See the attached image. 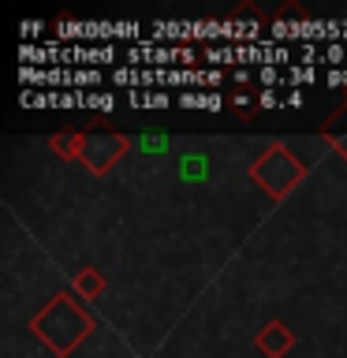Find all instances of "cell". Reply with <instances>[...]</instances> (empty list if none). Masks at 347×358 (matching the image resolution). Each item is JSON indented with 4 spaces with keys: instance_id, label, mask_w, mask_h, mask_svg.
<instances>
[{
    "instance_id": "8992f818",
    "label": "cell",
    "mask_w": 347,
    "mask_h": 358,
    "mask_svg": "<svg viewBox=\"0 0 347 358\" xmlns=\"http://www.w3.org/2000/svg\"><path fill=\"white\" fill-rule=\"evenodd\" d=\"M254 343H257V351L269 355V358H284L291 351V343H295V336H291V329L284 321H269V324L257 329Z\"/></svg>"
},
{
    "instance_id": "277c9868",
    "label": "cell",
    "mask_w": 347,
    "mask_h": 358,
    "mask_svg": "<svg viewBox=\"0 0 347 358\" xmlns=\"http://www.w3.org/2000/svg\"><path fill=\"white\" fill-rule=\"evenodd\" d=\"M60 38H139V22H60Z\"/></svg>"
},
{
    "instance_id": "ba28073f",
    "label": "cell",
    "mask_w": 347,
    "mask_h": 358,
    "mask_svg": "<svg viewBox=\"0 0 347 358\" xmlns=\"http://www.w3.org/2000/svg\"><path fill=\"white\" fill-rule=\"evenodd\" d=\"M179 105H183V108H209V112H217L224 105V97L220 94H198V90H187V94H179Z\"/></svg>"
},
{
    "instance_id": "3957f363",
    "label": "cell",
    "mask_w": 347,
    "mask_h": 358,
    "mask_svg": "<svg viewBox=\"0 0 347 358\" xmlns=\"http://www.w3.org/2000/svg\"><path fill=\"white\" fill-rule=\"evenodd\" d=\"M127 145H131V138H123V134H83V157L78 161L94 176H105L127 153Z\"/></svg>"
},
{
    "instance_id": "9a60e30c",
    "label": "cell",
    "mask_w": 347,
    "mask_h": 358,
    "mask_svg": "<svg viewBox=\"0 0 347 358\" xmlns=\"http://www.w3.org/2000/svg\"><path fill=\"white\" fill-rule=\"evenodd\" d=\"M139 145H142L146 153H164L168 138H161V134H153V138H150V134H146V138H139Z\"/></svg>"
},
{
    "instance_id": "ac0fdd59",
    "label": "cell",
    "mask_w": 347,
    "mask_h": 358,
    "mask_svg": "<svg viewBox=\"0 0 347 358\" xmlns=\"http://www.w3.org/2000/svg\"><path fill=\"white\" fill-rule=\"evenodd\" d=\"M257 105H262V108H276V105H280V97L273 94V90H262V97H257Z\"/></svg>"
},
{
    "instance_id": "2e32d148",
    "label": "cell",
    "mask_w": 347,
    "mask_h": 358,
    "mask_svg": "<svg viewBox=\"0 0 347 358\" xmlns=\"http://www.w3.org/2000/svg\"><path fill=\"white\" fill-rule=\"evenodd\" d=\"M257 78H262L265 86H273V83H280V78H284V71H280V67H262V71H257Z\"/></svg>"
},
{
    "instance_id": "8fae6325",
    "label": "cell",
    "mask_w": 347,
    "mask_h": 358,
    "mask_svg": "<svg viewBox=\"0 0 347 358\" xmlns=\"http://www.w3.org/2000/svg\"><path fill=\"white\" fill-rule=\"evenodd\" d=\"M209 64H239V45L235 49H206Z\"/></svg>"
},
{
    "instance_id": "30bf717a",
    "label": "cell",
    "mask_w": 347,
    "mask_h": 358,
    "mask_svg": "<svg viewBox=\"0 0 347 358\" xmlns=\"http://www.w3.org/2000/svg\"><path fill=\"white\" fill-rule=\"evenodd\" d=\"M52 150L60 157H83V134H56Z\"/></svg>"
},
{
    "instance_id": "5b68a950",
    "label": "cell",
    "mask_w": 347,
    "mask_h": 358,
    "mask_svg": "<svg viewBox=\"0 0 347 358\" xmlns=\"http://www.w3.org/2000/svg\"><path fill=\"white\" fill-rule=\"evenodd\" d=\"M127 60L131 64H194L198 52L190 49V45H183V49H157V45H134V49H127Z\"/></svg>"
},
{
    "instance_id": "7a4b0ae2",
    "label": "cell",
    "mask_w": 347,
    "mask_h": 358,
    "mask_svg": "<svg viewBox=\"0 0 347 358\" xmlns=\"http://www.w3.org/2000/svg\"><path fill=\"white\" fill-rule=\"evenodd\" d=\"M302 176H306V164H302L291 150H284L280 142L269 145V150L250 164V179L265 190L269 198H288L291 190L299 187Z\"/></svg>"
},
{
    "instance_id": "9c48e42d",
    "label": "cell",
    "mask_w": 347,
    "mask_h": 358,
    "mask_svg": "<svg viewBox=\"0 0 347 358\" xmlns=\"http://www.w3.org/2000/svg\"><path fill=\"white\" fill-rule=\"evenodd\" d=\"M127 101H131L134 108H168V105H172V97L161 94V90H157V94H142V90H131Z\"/></svg>"
},
{
    "instance_id": "44dd1931",
    "label": "cell",
    "mask_w": 347,
    "mask_h": 358,
    "mask_svg": "<svg viewBox=\"0 0 347 358\" xmlns=\"http://www.w3.org/2000/svg\"><path fill=\"white\" fill-rule=\"evenodd\" d=\"M284 105H291V108H299V105H302V94H299V90H291V94L284 97Z\"/></svg>"
},
{
    "instance_id": "52a82bcc",
    "label": "cell",
    "mask_w": 347,
    "mask_h": 358,
    "mask_svg": "<svg viewBox=\"0 0 347 358\" xmlns=\"http://www.w3.org/2000/svg\"><path fill=\"white\" fill-rule=\"evenodd\" d=\"M75 291L83 299H97L101 291H105V276H101L97 268H83V273L75 276Z\"/></svg>"
},
{
    "instance_id": "603a6c76",
    "label": "cell",
    "mask_w": 347,
    "mask_h": 358,
    "mask_svg": "<svg viewBox=\"0 0 347 358\" xmlns=\"http://www.w3.org/2000/svg\"><path fill=\"white\" fill-rule=\"evenodd\" d=\"M38 30H41V22H27V27H22V34H27V38H34Z\"/></svg>"
},
{
    "instance_id": "d6986e66",
    "label": "cell",
    "mask_w": 347,
    "mask_h": 358,
    "mask_svg": "<svg viewBox=\"0 0 347 358\" xmlns=\"http://www.w3.org/2000/svg\"><path fill=\"white\" fill-rule=\"evenodd\" d=\"M201 168H206V161H201V157H194V161H187V164H183V172H187V176H198Z\"/></svg>"
},
{
    "instance_id": "cb8c5ba5",
    "label": "cell",
    "mask_w": 347,
    "mask_h": 358,
    "mask_svg": "<svg viewBox=\"0 0 347 358\" xmlns=\"http://www.w3.org/2000/svg\"><path fill=\"white\" fill-rule=\"evenodd\" d=\"M332 145H336V150H340V153L347 157V138H332Z\"/></svg>"
},
{
    "instance_id": "4fadbf2b",
    "label": "cell",
    "mask_w": 347,
    "mask_h": 358,
    "mask_svg": "<svg viewBox=\"0 0 347 358\" xmlns=\"http://www.w3.org/2000/svg\"><path fill=\"white\" fill-rule=\"evenodd\" d=\"M112 83L116 86H139V67H116V71H112Z\"/></svg>"
},
{
    "instance_id": "7402d4cb",
    "label": "cell",
    "mask_w": 347,
    "mask_h": 358,
    "mask_svg": "<svg viewBox=\"0 0 347 358\" xmlns=\"http://www.w3.org/2000/svg\"><path fill=\"white\" fill-rule=\"evenodd\" d=\"M228 101H232V105H235V108H246V105H250V97H246V94H232Z\"/></svg>"
},
{
    "instance_id": "e0dca14e",
    "label": "cell",
    "mask_w": 347,
    "mask_h": 358,
    "mask_svg": "<svg viewBox=\"0 0 347 358\" xmlns=\"http://www.w3.org/2000/svg\"><path fill=\"white\" fill-rule=\"evenodd\" d=\"M321 60H325V64H340V60H344V45H329V52H325Z\"/></svg>"
},
{
    "instance_id": "5bb4252c",
    "label": "cell",
    "mask_w": 347,
    "mask_h": 358,
    "mask_svg": "<svg viewBox=\"0 0 347 358\" xmlns=\"http://www.w3.org/2000/svg\"><path fill=\"white\" fill-rule=\"evenodd\" d=\"M86 105H90V108H101V112H108L112 105H116V97H112V94H86Z\"/></svg>"
},
{
    "instance_id": "ffe728a7",
    "label": "cell",
    "mask_w": 347,
    "mask_h": 358,
    "mask_svg": "<svg viewBox=\"0 0 347 358\" xmlns=\"http://www.w3.org/2000/svg\"><path fill=\"white\" fill-rule=\"evenodd\" d=\"M329 86H347V71H329Z\"/></svg>"
},
{
    "instance_id": "6da1fadb",
    "label": "cell",
    "mask_w": 347,
    "mask_h": 358,
    "mask_svg": "<svg viewBox=\"0 0 347 358\" xmlns=\"http://www.w3.org/2000/svg\"><path fill=\"white\" fill-rule=\"evenodd\" d=\"M30 329H34V336H38L45 347H49V351H56L64 358V355H71L75 347L97 329V321L90 317V313L78 310V302H75L71 291H60V295H52L49 302H45L41 313H34Z\"/></svg>"
},
{
    "instance_id": "7c38bea8",
    "label": "cell",
    "mask_w": 347,
    "mask_h": 358,
    "mask_svg": "<svg viewBox=\"0 0 347 358\" xmlns=\"http://www.w3.org/2000/svg\"><path fill=\"white\" fill-rule=\"evenodd\" d=\"M284 78H288V83H313V78H318V71H313L310 64H302V67H288Z\"/></svg>"
}]
</instances>
